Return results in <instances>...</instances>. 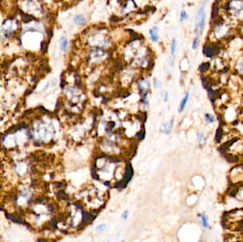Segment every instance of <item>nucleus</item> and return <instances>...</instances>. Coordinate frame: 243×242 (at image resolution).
I'll list each match as a JSON object with an SVG mask.
<instances>
[{"label":"nucleus","mask_w":243,"mask_h":242,"mask_svg":"<svg viewBox=\"0 0 243 242\" xmlns=\"http://www.w3.org/2000/svg\"><path fill=\"white\" fill-rule=\"evenodd\" d=\"M188 15L187 12H186L185 10H183V11H181V14H180V18H181V21H184V20H186L188 19Z\"/></svg>","instance_id":"nucleus-15"},{"label":"nucleus","mask_w":243,"mask_h":242,"mask_svg":"<svg viewBox=\"0 0 243 242\" xmlns=\"http://www.w3.org/2000/svg\"><path fill=\"white\" fill-rule=\"evenodd\" d=\"M17 28L16 22L13 20L8 19L4 21L0 29V40L4 41L10 37L15 32Z\"/></svg>","instance_id":"nucleus-3"},{"label":"nucleus","mask_w":243,"mask_h":242,"mask_svg":"<svg viewBox=\"0 0 243 242\" xmlns=\"http://www.w3.org/2000/svg\"><path fill=\"white\" fill-rule=\"evenodd\" d=\"M205 116H206V119L207 122H210V123H212V122H214V121H215V119H214V118L213 116H211V115L208 114H207L205 115Z\"/></svg>","instance_id":"nucleus-16"},{"label":"nucleus","mask_w":243,"mask_h":242,"mask_svg":"<svg viewBox=\"0 0 243 242\" xmlns=\"http://www.w3.org/2000/svg\"><path fill=\"white\" fill-rule=\"evenodd\" d=\"M218 119L220 122V126H223V125H225V121H224L223 119H222V116H221L220 114H218Z\"/></svg>","instance_id":"nucleus-17"},{"label":"nucleus","mask_w":243,"mask_h":242,"mask_svg":"<svg viewBox=\"0 0 243 242\" xmlns=\"http://www.w3.org/2000/svg\"><path fill=\"white\" fill-rule=\"evenodd\" d=\"M158 28L156 27H153L152 29L149 30V34H150L151 39L154 42H156L159 39V36L158 35Z\"/></svg>","instance_id":"nucleus-7"},{"label":"nucleus","mask_w":243,"mask_h":242,"mask_svg":"<svg viewBox=\"0 0 243 242\" xmlns=\"http://www.w3.org/2000/svg\"><path fill=\"white\" fill-rule=\"evenodd\" d=\"M198 45H199V37L196 36V37L195 38L193 41V43H192V49H193V50H196V49H197L198 47Z\"/></svg>","instance_id":"nucleus-13"},{"label":"nucleus","mask_w":243,"mask_h":242,"mask_svg":"<svg viewBox=\"0 0 243 242\" xmlns=\"http://www.w3.org/2000/svg\"><path fill=\"white\" fill-rule=\"evenodd\" d=\"M176 49V41L175 39H174L171 45V53L172 55H174V54H175Z\"/></svg>","instance_id":"nucleus-14"},{"label":"nucleus","mask_w":243,"mask_h":242,"mask_svg":"<svg viewBox=\"0 0 243 242\" xmlns=\"http://www.w3.org/2000/svg\"><path fill=\"white\" fill-rule=\"evenodd\" d=\"M238 139H239V138H238V137H235V138H232V139H231V140H230V141H227V142L224 143V144H222V145L221 146L219 147L218 150H219V151L222 154H225V151H226V150L228 149V148H229L231 146H232V144H234V143L236 142V141H238Z\"/></svg>","instance_id":"nucleus-4"},{"label":"nucleus","mask_w":243,"mask_h":242,"mask_svg":"<svg viewBox=\"0 0 243 242\" xmlns=\"http://www.w3.org/2000/svg\"><path fill=\"white\" fill-rule=\"evenodd\" d=\"M188 98H189V92H187L186 93V94H185V96H184V97H183L182 101H181V104H180L179 108H178V112H179L180 113H181V112H182L183 109H184L185 106H186V103L188 102Z\"/></svg>","instance_id":"nucleus-10"},{"label":"nucleus","mask_w":243,"mask_h":242,"mask_svg":"<svg viewBox=\"0 0 243 242\" xmlns=\"http://www.w3.org/2000/svg\"><path fill=\"white\" fill-rule=\"evenodd\" d=\"M200 217H201V219H202V223H203V226L204 227H208V219L207 217H206V215H204V214H203V215H201L200 216Z\"/></svg>","instance_id":"nucleus-12"},{"label":"nucleus","mask_w":243,"mask_h":242,"mask_svg":"<svg viewBox=\"0 0 243 242\" xmlns=\"http://www.w3.org/2000/svg\"><path fill=\"white\" fill-rule=\"evenodd\" d=\"M163 97H164V102H167V101H168V92H164V95H163Z\"/></svg>","instance_id":"nucleus-20"},{"label":"nucleus","mask_w":243,"mask_h":242,"mask_svg":"<svg viewBox=\"0 0 243 242\" xmlns=\"http://www.w3.org/2000/svg\"><path fill=\"white\" fill-rule=\"evenodd\" d=\"M227 11L236 19L243 17V0H231L228 4Z\"/></svg>","instance_id":"nucleus-2"},{"label":"nucleus","mask_w":243,"mask_h":242,"mask_svg":"<svg viewBox=\"0 0 243 242\" xmlns=\"http://www.w3.org/2000/svg\"><path fill=\"white\" fill-rule=\"evenodd\" d=\"M206 1H203V4L200 5L195 21V32L198 37L201 36L205 27V22H206Z\"/></svg>","instance_id":"nucleus-1"},{"label":"nucleus","mask_w":243,"mask_h":242,"mask_svg":"<svg viewBox=\"0 0 243 242\" xmlns=\"http://www.w3.org/2000/svg\"><path fill=\"white\" fill-rule=\"evenodd\" d=\"M222 155L225 157V159L227 160V161H228L229 163H236V162L239 161V157L237 156L232 155L231 154H223Z\"/></svg>","instance_id":"nucleus-9"},{"label":"nucleus","mask_w":243,"mask_h":242,"mask_svg":"<svg viewBox=\"0 0 243 242\" xmlns=\"http://www.w3.org/2000/svg\"><path fill=\"white\" fill-rule=\"evenodd\" d=\"M73 21L78 26L85 25L87 23L86 19L83 14H78V15L75 16L73 19Z\"/></svg>","instance_id":"nucleus-6"},{"label":"nucleus","mask_w":243,"mask_h":242,"mask_svg":"<svg viewBox=\"0 0 243 242\" xmlns=\"http://www.w3.org/2000/svg\"><path fill=\"white\" fill-rule=\"evenodd\" d=\"M154 86H155V87H156V88H159V87H161V82L158 80V79H156V78H154Z\"/></svg>","instance_id":"nucleus-18"},{"label":"nucleus","mask_w":243,"mask_h":242,"mask_svg":"<svg viewBox=\"0 0 243 242\" xmlns=\"http://www.w3.org/2000/svg\"><path fill=\"white\" fill-rule=\"evenodd\" d=\"M222 134H223V131H222V127H219L216 131V134H215V141L216 143H220L222 138Z\"/></svg>","instance_id":"nucleus-11"},{"label":"nucleus","mask_w":243,"mask_h":242,"mask_svg":"<svg viewBox=\"0 0 243 242\" xmlns=\"http://www.w3.org/2000/svg\"><path fill=\"white\" fill-rule=\"evenodd\" d=\"M128 217V211H124V212H123V214L122 215V217L123 219H127Z\"/></svg>","instance_id":"nucleus-21"},{"label":"nucleus","mask_w":243,"mask_h":242,"mask_svg":"<svg viewBox=\"0 0 243 242\" xmlns=\"http://www.w3.org/2000/svg\"><path fill=\"white\" fill-rule=\"evenodd\" d=\"M105 227L104 224H101V225H99L98 227H97V230L98 231H103V230L105 229Z\"/></svg>","instance_id":"nucleus-19"},{"label":"nucleus","mask_w":243,"mask_h":242,"mask_svg":"<svg viewBox=\"0 0 243 242\" xmlns=\"http://www.w3.org/2000/svg\"><path fill=\"white\" fill-rule=\"evenodd\" d=\"M173 125H174V119H171L169 122H166V123H164V124L161 126V132L165 134L170 133L171 129H172Z\"/></svg>","instance_id":"nucleus-5"},{"label":"nucleus","mask_w":243,"mask_h":242,"mask_svg":"<svg viewBox=\"0 0 243 242\" xmlns=\"http://www.w3.org/2000/svg\"><path fill=\"white\" fill-rule=\"evenodd\" d=\"M232 124H233V125L238 124V121H235V122H234L233 123H232Z\"/></svg>","instance_id":"nucleus-22"},{"label":"nucleus","mask_w":243,"mask_h":242,"mask_svg":"<svg viewBox=\"0 0 243 242\" xmlns=\"http://www.w3.org/2000/svg\"><path fill=\"white\" fill-rule=\"evenodd\" d=\"M59 44H60V48L63 52H66L68 51V41L66 37H65V36L61 37L60 41H59Z\"/></svg>","instance_id":"nucleus-8"}]
</instances>
